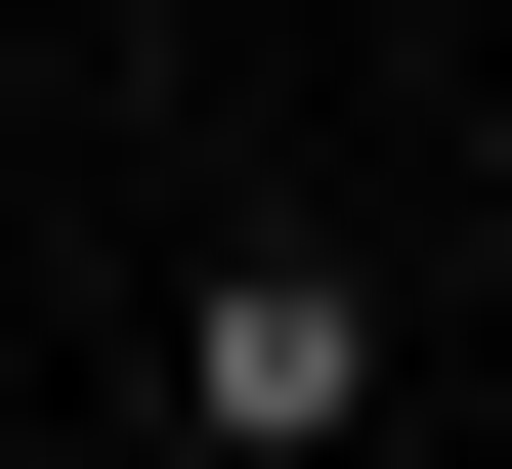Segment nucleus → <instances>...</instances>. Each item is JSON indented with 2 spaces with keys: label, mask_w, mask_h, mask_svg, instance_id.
Returning a JSON list of instances; mask_svg holds the SVG:
<instances>
[{
  "label": "nucleus",
  "mask_w": 512,
  "mask_h": 469,
  "mask_svg": "<svg viewBox=\"0 0 512 469\" xmlns=\"http://www.w3.org/2000/svg\"><path fill=\"white\" fill-rule=\"evenodd\" d=\"M128 384H171V427H214V469H342L384 384H427V299H384L342 214H256V256H171V342H128Z\"/></svg>",
  "instance_id": "1"
}]
</instances>
